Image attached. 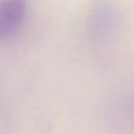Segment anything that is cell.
I'll return each instance as SVG.
<instances>
[{"label":"cell","instance_id":"1","mask_svg":"<svg viewBox=\"0 0 134 134\" xmlns=\"http://www.w3.org/2000/svg\"><path fill=\"white\" fill-rule=\"evenodd\" d=\"M118 22V10L111 1H95L90 8L87 20L90 38L96 43H107L116 34Z\"/></svg>","mask_w":134,"mask_h":134},{"label":"cell","instance_id":"2","mask_svg":"<svg viewBox=\"0 0 134 134\" xmlns=\"http://www.w3.org/2000/svg\"><path fill=\"white\" fill-rule=\"evenodd\" d=\"M25 12L24 0H5L0 3V41L17 31L24 20Z\"/></svg>","mask_w":134,"mask_h":134},{"label":"cell","instance_id":"3","mask_svg":"<svg viewBox=\"0 0 134 134\" xmlns=\"http://www.w3.org/2000/svg\"><path fill=\"white\" fill-rule=\"evenodd\" d=\"M128 108H129V115H130V117L132 118V121L131 122H134V99L132 100V103L131 104H129L128 105Z\"/></svg>","mask_w":134,"mask_h":134}]
</instances>
